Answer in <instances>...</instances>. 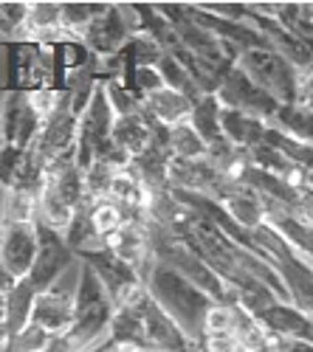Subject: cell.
<instances>
[{"mask_svg": "<svg viewBox=\"0 0 313 352\" xmlns=\"http://www.w3.org/2000/svg\"><path fill=\"white\" fill-rule=\"evenodd\" d=\"M110 318H113L110 293L88 262H82L74 324L65 336L54 338V346L60 352H91L110 341Z\"/></svg>", "mask_w": 313, "mask_h": 352, "instance_id": "obj_1", "label": "cell"}, {"mask_svg": "<svg viewBox=\"0 0 313 352\" xmlns=\"http://www.w3.org/2000/svg\"><path fill=\"white\" fill-rule=\"evenodd\" d=\"M147 290L155 299V305L175 321L181 327V333L195 344L201 346L204 341V318L212 307V299L201 287H195L189 279H184L178 271H173L169 265L155 259V265L147 276Z\"/></svg>", "mask_w": 313, "mask_h": 352, "instance_id": "obj_2", "label": "cell"}, {"mask_svg": "<svg viewBox=\"0 0 313 352\" xmlns=\"http://www.w3.org/2000/svg\"><path fill=\"white\" fill-rule=\"evenodd\" d=\"M237 68L279 104L288 107L296 104V68L279 56L274 48H254L237 54Z\"/></svg>", "mask_w": 313, "mask_h": 352, "instance_id": "obj_3", "label": "cell"}, {"mask_svg": "<svg viewBox=\"0 0 313 352\" xmlns=\"http://www.w3.org/2000/svg\"><path fill=\"white\" fill-rule=\"evenodd\" d=\"M79 274H82V259H76L48 290L40 293L37 302H34L32 324L43 327L54 338H60L71 330L74 307H76V290H79Z\"/></svg>", "mask_w": 313, "mask_h": 352, "instance_id": "obj_4", "label": "cell"}, {"mask_svg": "<svg viewBox=\"0 0 313 352\" xmlns=\"http://www.w3.org/2000/svg\"><path fill=\"white\" fill-rule=\"evenodd\" d=\"M136 32H141V25L130 20V9L105 6L82 34V45L96 60H107V56H119Z\"/></svg>", "mask_w": 313, "mask_h": 352, "instance_id": "obj_5", "label": "cell"}, {"mask_svg": "<svg viewBox=\"0 0 313 352\" xmlns=\"http://www.w3.org/2000/svg\"><path fill=\"white\" fill-rule=\"evenodd\" d=\"M113 124H116V110H113L105 82L96 85L91 104L85 107V113L79 116V138H76V164L88 172L94 164V155L99 146L113 135Z\"/></svg>", "mask_w": 313, "mask_h": 352, "instance_id": "obj_6", "label": "cell"}, {"mask_svg": "<svg viewBox=\"0 0 313 352\" xmlns=\"http://www.w3.org/2000/svg\"><path fill=\"white\" fill-rule=\"evenodd\" d=\"M217 102L223 107H232V110H240L246 116H254V119H263L266 124L277 116L279 104L263 91L260 85H254L240 68L237 63H232L229 68H226L220 85H217Z\"/></svg>", "mask_w": 313, "mask_h": 352, "instance_id": "obj_7", "label": "cell"}, {"mask_svg": "<svg viewBox=\"0 0 313 352\" xmlns=\"http://www.w3.org/2000/svg\"><path fill=\"white\" fill-rule=\"evenodd\" d=\"M40 251L37 223H0V274L14 282L25 279Z\"/></svg>", "mask_w": 313, "mask_h": 352, "instance_id": "obj_8", "label": "cell"}, {"mask_svg": "<svg viewBox=\"0 0 313 352\" xmlns=\"http://www.w3.org/2000/svg\"><path fill=\"white\" fill-rule=\"evenodd\" d=\"M107 251L116 259H122L125 265H130L141 282H147V276L155 265V248H153V231L144 220L130 217L107 240Z\"/></svg>", "mask_w": 313, "mask_h": 352, "instance_id": "obj_9", "label": "cell"}, {"mask_svg": "<svg viewBox=\"0 0 313 352\" xmlns=\"http://www.w3.org/2000/svg\"><path fill=\"white\" fill-rule=\"evenodd\" d=\"M37 234H40V251H37V259H34V268L28 274V285L37 290V296L43 290H48L56 279H60L74 262H76V254L71 251V245L65 243V234L54 231L43 223H37Z\"/></svg>", "mask_w": 313, "mask_h": 352, "instance_id": "obj_10", "label": "cell"}, {"mask_svg": "<svg viewBox=\"0 0 313 352\" xmlns=\"http://www.w3.org/2000/svg\"><path fill=\"white\" fill-rule=\"evenodd\" d=\"M40 127H43V119L34 110L28 94L14 91L6 99L3 110H0V144H12L17 150H28L34 144Z\"/></svg>", "mask_w": 313, "mask_h": 352, "instance_id": "obj_11", "label": "cell"}, {"mask_svg": "<svg viewBox=\"0 0 313 352\" xmlns=\"http://www.w3.org/2000/svg\"><path fill=\"white\" fill-rule=\"evenodd\" d=\"M266 330L271 336H282V338H302V341H313V321L296 310L288 302H274L268 310H263L257 316Z\"/></svg>", "mask_w": 313, "mask_h": 352, "instance_id": "obj_12", "label": "cell"}, {"mask_svg": "<svg viewBox=\"0 0 313 352\" xmlns=\"http://www.w3.org/2000/svg\"><path fill=\"white\" fill-rule=\"evenodd\" d=\"M220 130H223V138L235 144L237 150H251L266 141V133H268V124L263 119H254V116H246L240 110H232V107H223L220 104Z\"/></svg>", "mask_w": 313, "mask_h": 352, "instance_id": "obj_13", "label": "cell"}, {"mask_svg": "<svg viewBox=\"0 0 313 352\" xmlns=\"http://www.w3.org/2000/svg\"><path fill=\"white\" fill-rule=\"evenodd\" d=\"M217 206L229 214L243 231H257V228H263L266 223H268V214H266V206H263V200H260V195L257 192H251V189H246V186H237V189H232L229 195H226Z\"/></svg>", "mask_w": 313, "mask_h": 352, "instance_id": "obj_14", "label": "cell"}, {"mask_svg": "<svg viewBox=\"0 0 313 352\" xmlns=\"http://www.w3.org/2000/svg\"><path fill=\"white\" fill-rule=\"evenodd\" d=\"M147 107V113L153 116V119L161 124V127H175V124H184L192 119V110H195V102L186 99L184 94L173 91V87H161V91L150 94L141 99Z\"/></svg>", "mask_w": 313, "mask_h": 352, "instance_id": "obj_15", "label": "cell"}, {"mask_svg": "<svg viewBox=\"0 0 313 352\" xmlns=\"http://www.w3.org/2000/svg\"><path fill=\"white\" fill-rule=\"evenodd\" d=\"M34 302H37V290L28 285V279H20L9 293H6V307H3V324H6V336L9 341L32 324V313H34Z\"/></svg>", "mask_w": 313, "mask_h": 352, "instance_id": "obj_16", "label": "cell"}, {"mask_svg": "<svg viewBox=\"0 0 313 352\" xmlns=\"http://www.w3.org/2000/svg\"><path fill=\"white\" fill-rule=\"evenodd\" d=\"M232 313H235L232 336L240 344V349L243 352H266L268 341H271V333L266 330L263 321L254 313H248L243 305H232Z\"/></svg>", "mask_w": 313, "mask_h": 352, "instance_id": "obj_17", "label": "cell"}, {"mask_svg": "<svg viewBox=\"0 0 313 352\" xmlns=\"http://www.w3.org/2000/svg\"><path fill=\"white\" fill-rule=\"evenodd\" d=\"M166 150L175 161H201L206 158L209 146L189 122H184L166 130Z\"/></svg>", "mask_w": 313, "mask_h": 352, "instance_id": "obj_18", "label": "cell"}, {"mask_svg": "<svg viewBox=\"0 0 313 352\" xmlns=\"http://www.w3.org/2000/svg\"><path fill=\"white\" fill-rule=\"evenodd\" d=\"M88 220L96 231V237L107 245V240L130 220V214L119 206V203H113L110 197H102V200H88Z\"/></svg>", "mask_w": 313, "mask_h": 352, "instance_id": "obj_19", "label": "cell"}, {"mask_svg": "<svg viewBox=\"0 0 313 352\" xmlns=\"http://www.w3.org/2000/svg\"><path fill=\"white\" fill-rule=\"evenodd\" d=\"M189 124L197 130V135H201L206 141V146L223 141V130H220V102L217 96H201L195 102V110H192V119Z\"/></svg>", "mask_w": 313, "mask_h": 352, "instance_id": "obj_20", "label": "cell"}, {"mask_svg": "<svg viewBox=\"0 0 313 352\" xmlns=\"http://www.w3.org/2000/svg\"><path fill=\"white\" fill-rule=\"evenodd\" d=\"M268 127H277L282 133H288L305 144H313V113L299 107V104H288V107H279L277 116L268 122Z\"/></svg>", "mask_w": 313, "mask_h": 352, "instance_id": "obj_21", "label": "cell"}, {"mask_svg": "<svg viewBox=\"0 0 313 352\" xmlns=\"http://www.w3.org/2000/svg\"><path fill=\"white\" fill-rule=\"evenodd\" d=\"M158 74H161V79H164L166 87H173V91L184 94L186 99L197 102V99L204 96V94H201V87H197V82L192 79V74H189L178 60H173V56H166V54H164V60L158 63Z\"/></svg>", "mask_w": 313, "mask_h": 352, "instance_id": "obj_22", "label": "cell"}, {"mask_svg": "<svg viewBox=\"0 0 313 352\" xmlns=\"http://www.w3.org/2000/svg\"><path fill=\"white\" fill-rule=\"evenodd\" d=\"M28 3H0V43H23Z\"/></svg>", "mask_w": 313, "mask_h": 352, "instance_id": "obj_23", "label": "cell"}, {"mask_svg": "<svg viewBox=\"0 0 313 352\" xmlns=\"http://www.w3.org/2000/svg\"><path fill=\"white\" fill-rule=\"evenodd\" d=\"M51 344H54V336H51V333H45V330L37 327V324H28L25 330H20V333L6 344L3 352H45Z\"/></svg>", "mask_w": 313, "mask_h": 352, "instance_id": "obj_24", "label": "cell"}, {"mask_svg": "<svg viewBox=\"0 0 313 352\" xmlns=\"http://www.w3.org/2000/svg\"><path fill=\"white\" fill-rule=\"evenodd\" d=\"M232 321H235V313H232V305H220V302H212L206 318H204V338H212V336H232Z\"/></svg>", "mask_w": 313, "mask_h": 352, "instance_id": "obj_25", "label": "cell"}, {"mask_svg": "<svg viewBox=\"0 0 313 352\" xmlns=\"http://www.w3.org/2000/svg\"><path fill=\"white\" fill-rule=\"evenodd\" d=\"M23 153L25 150H17L12 144H0V184L6 189H12V184L17 178V169L23 164Z\"/></svg>", "mask_w": 313, "mask_h": 352, "instance_id": "obj_26", "label": "cell"}, {"mask_svg": "<svg viewBox=\"0 0 313 352\" xmlns=\"http://www.w3.org/2000/svg\"><path fill=\"white\" fill-rule=\"evenodd\" d=\"M296 104L313 113V63L296 71Z\"/></svg>", "mask_w": 313, "mask_h": 352, "instance_id": "obj_27", "label": "cell"}, {"mask_svg": "<svg viewBox=\"0 0 313 352\" xmlns=\"http://www.w3.org/2000/svg\"><path fill=\"white\" fill-rule=\"evenodd\" d=\"M266 352H313V341L271 336V341H268V349H266Z\"/></svg>", "mask_w": 313, "mask_h": 352, "instance_id": "obj_28", "label": "cell"}, {"mask_svg": "<svg viewBox=\"0 0 313 352\" xmlns=\"http://www.w3.org/2000/svg\"><path fill=\"white\" fill-rule=\"evenodd\" d=\"M197 349H201V352H243L240 344L235 341V336H212V338H204Z\"/></svg>", "mask_w": 313, "mask_h": 352, "instance_id": "obj_29", "label": "cell"}, {"mask_svg": "<svg viewBox=\"0 0 313 352\" xmlns=\"http://www.w3.org/2000/svg\"><path fill=\"white\" fill-rule=\"evenodd\" d=\"M307 9H310V20H313V6H307Z\"/></svg>", "mask_w": 313, "mask_h": 352, "instance_id": "obj_30", "label": "cell"}]
</instances>
